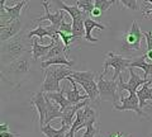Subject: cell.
<instances>
[{
    "instance_id": "obj_1",
    "label": "cell",
    "mask_w": 152,
    "mask_h": 137,
    "mask_svg": "<svg viewBox=\"0 0 152 137\" xmlns=\"http://www.w3.org/2000/svg\"><path fill=\"white\" fill-rule=\"evenodd\" d=\"M28 34H24L23 32L18 33L15 37L1 43V60L4 64H10L14 60L19 59L20 56L27 53L29 51L28 45Z\"/></svg>"
},
{
    "instance_id": "obj_2",
    "label": "cell",
    "mask_w": 152,
    "mask_h": 137,
    "mask_svg": "<svg viewBox=\"0 0 152 137\" xmlns=\"http://www.w3.org/2000/svg\"><path fill=\"white\" fill-rule=\"evenodd\" d=\"M31 52L32 51H28L27 53H24L19 59L14 60L13 62L9 64L8 73H9V80H10L12 83L19 85L22 83V80L29 74L31 61L33 60V59H31Z\"/></svg>"
},
{
    "instance_id": "obj_3",
    "label": "cell",
    "mask_w": 152,
    "mask_h": 137,
    "mask_svg": "<svg viewBox=\"0 0 152 137\" xmlns=\"http://www.w3.org/2000/svg\"><path fill=\"white\" fill-rule=\"evenodd\" d=\"M142 36H143V32L141 31L138 23H137L136 21H133L129 32H127L126 34L123 36V40H122V52H128V51H132V50L141 51Z\"/></svg>"
},
{
    "instance_id": "obj_4",
    "label": "cell",
    "mask_w": 152,
    "mask_h": 137,
    "mask_svg": "<svg viewBox=\"0 0 152 137\" xmlns=\"http://www.w3.org/2000/svg\"><path fill=\"white\" fill-rule=\"evenodd\" d=\"M131 64H132L131 59H126L121 55H115L113 52H109V53H107V59H105V61H104V70H103L102 74L105 75L108 69L113 67L114 69V75H113L112 79L115 80L117 78L121 76V74L123 71H126L127 67H129Z\"/></svg>"
},
{
    "instance_id": "obj_5",
    "label": "cell",
    "mask_w": 152,
    "mask_h": 137,
    "mask_svg": "<svg viewBox=\"0 0 152 137\" xmlns=\"http://www.w3.org/2000/svg\"><path fill=\"white\" fill-rule=\"evenodd\" d=\"M98 89H99V95L100 99H109L113 102V105L117 104L118 102V81L115 80H105L104 74L99 76L98 80Z\"/></svg>"
},
{
    "instance_id": "obj_6",
    "label": "cell",
    "mask_w": 152,
    "mask_h": 137,
    "mask_svg": "<svg viewBox=\"0 0 152 137\" xmlns=\"http://www.w3.org/2000/svg\"><path fill=\"white\" fill-rule=\"evenodd\" d=\"M147 81H148V80L138 76V75L129 67V80L124 81V80L122 79V76H119V80H118V92L121 94L124 90H127L128 93H137V90Z\"/></svg>"
},
{
    "instance_id": "obj_7",
    "label": "cell",
    "mask_w": 152,
    "mask_h": 137,
    "mask_svg": "<svg viewBox=\"0 0 152 137\" xmlns=\"http://www.w3.org/2000/svg\"><path fill=\"white\" fill-rule=\"evenodd\" d=\"M121 102H122L121 105L114 104V109H117V111H133L140 117L148 118V116L143 112V109H142L141 105H140V99L137 97V93H129V95L126 97V98L123 95H121Z\"/></svg>"
},
{
    "instance_id": "obj_8",
    "label": "cell",
    "mask_w": 152,
    "mask_h": 137,
    "mask_svg": "<svg viewBox=\"0 0 152 137\" xmlns=\"http://www.w3.org/2000/svg\"><path fill=\"white\" fill-rule=\"evenodd\" d=\"M42 5H43V8H45V15H42V17H39V18H36L34 22L41 23V22H43V21H48L52 26H55L57 29H60L61 24H62V23L65 22V21H64V19H65V10H62V9H61V10H57L55 14H51L48 3L43 1V3H42Z\"/></svg>"
},
{
    "instance_id": "obj_9",
    "label": "cell",
    "mask_w": 152,
    "mask_h": 137,
    "mask_svg": "<svg viewBox=\"0 0 152 137\" xmlns=\"http://www.w3.org/2000/svg\"><path fill=\"white\" fill-rule=\"evenodd\" d=\"M31 103L34 105L36 111L39 116V126H45L46 121V111H47V104H46V95L45 92H37L31 98Z\"/></svg>"
},
{
    "instance_id": "obj_10",
    "label": "cell",
    "mask_w": 152,
    "mask_h": 137,
    "mask_svg": "<svg viewBox=\"0 0 152 137\" xmlns=\"http://www.w3.org/2000/svg\"><path fill=\"white\" fill-rule=\"evenodd\" d=\"M20 29H22L20 19H14L12 23H9V24L0 27V41H1V43L13 38V37H15L18 33L22 32Z\"/></svg>"
},
{
    "instance_id": "obj_11",
    "label": "cell",
    "mask_w": 152,
    "mask_h": 137,
    "mask_svg": "<svg viewBox=\"0 0 152 137\" xmlns=\"http://www.w3.org/2000/svg\"><path fill=\"white\" fill-rule=\"evenodd\" d=\"M45 95H46V93H45ZM46 104H47V111H46L45 125L51 123V122L53 119H56V118H61V116H62V109H61V107L57 104L55 100L50 99L47 95H46Z\"/></svg>"
},
{
    "instance_id": "obj_12",
    "label": "cell",
    "mask_w": 152,
    "mask_h": 137,
    "mask_svg": "<svg viewBox=\"0 0 152 137\" xmlns=\"http://www.w3.org/2000/svg\"><path fill=\"white\" fill-rule=\"evenodd\" d=\"M43 71H45V80H43V84H42V92L52 93V92H61L62 90L60 86L58 80H57L48 70H43Z\"/></svg>"
},
{
    "instance_id": "obj_13",
    "label": "cell",
    "mask_w": 152,
    "mask_h": 137,
    "mask_svg": "<svg viewBox=\"0 0 152 137\" xmlns=\"http://www.w3.org/2000/svg\"><path fill=\"white\" fill-rule=\"evenodd\" d=\"M66 80H67V81H70L71 86H72V89H70V90L66 92V97H67V99L70 100L71 104H77V103H80V102L89 99V95H88V94H86V95H81V94H80L77 86H76V81H75L72 78L69 76Z\"/></svg>"
},
{
    "instance_id": "obj_14",
    "label": "cell",
    "mask_w": 152,
    "mask_h": 137,
    "mask_svg": "<svg viewBox=\"0 0 152 137\" xmlns=\"http://www.w3.org/2000/svg\"><path fill=\"white\" fill-rule=\"evenodd\" d=\"M152 80H148L146 84H143L142 86L137 90V97L140 99V105L143 109V107L148 105L147 100H152V85H151Z\"/></svg>"
},
{
    "instance_id": "obj_15",
    "label": "cell",
    "mask_w": 152,
    "mask_h": 137,
    "mask_svg": "<svg viewBox=\"0 0 152 137\" xmlns=\"http://www.w3.org/2000/svg\"><path fill=\"white\" fill-rule=\"evenodd\" d=\"M52 46H53V41L51 42V45L43 46V45L38 43V40H33L32 41V59H33V61L43 59L45 56L50 52V50L52 48Z\"/></svg>"
},
{
    "instance_id": "obj_16",
    "label": "cell",
    "mask_w": 152,
    "mask_h": 137,
    "mask_svg": "<svg viewBox=\"0 0 152 137\" xmlns=\"http://www.w3.org/2000/svg\"><path fill=\"white\" fill-rule=\"evenodd\" d=\"M95 28H98V29H105V26L100 24V23H96L93 18L88 17L86 19H85V40L89 41V42H99L98 38H94V37H91V32L95 29Z\"/></svg>"
},
{
    "instance_id": "obj_17",
    "label": "cell",
    "mask_w": 152,
    "mask_h": 137,
    "mask_svg": "<svg viewBox=\"0 0 152 137\" xmlns=\"http://www.w3.org/2000/svg\"><path fill=\"white\" fill-rule=\"evenodd\" d=\"M64 66L65 65H51L45 70H48V71L53 75L58 81H61V80H66L71 74L74 73L71 69H66V67H64Z\"/></svg>"
},
{
    "instance_id": "obj_18",
    "label": "cell",
    "mask_w": 152,
    "mask_h": 137,
    "mask_svg": "<svg viewBox=\"0 0 152 137\" xmlns=\"http://www.w3.org/2000/svg\"><path fill=\"white\" fill-rule=\"evenodd\" d=\"M70 131V127L66 126H61L60 130H56L51 126V123L45 125L41 127V132L43 133L46 137H66L67 132Z\"/></svg>"
},
{
    "instance_id": "obj_19",
    "label": "cell",
    "mask_w": 152,
    "mask_h": 137,
    "mask_svg": "<svg viewBox=\"0 0 152 137\" xmlns=\"http://www.w3.org/2000/svg\"><path fill=\"white\" fill-rule=\"evenodd\" d=\"M89 15L86 13L80 15L77 18L72 19V34L79 37V38H83L85 37V19H86Z\"/></svg>"
},
{
    "instance_id": "obj_20",
    "label": "cell",
    "mask_w": 152,
    "mask_h": 137,
    "mask_svg": "<svg viewBox=\"0 0 152 137\" xmlns=\"http://www.w3.org/2000/svg\"><path fill=\"white\" fill-rule=\"evenodd\" d=\"M51 65H65V66H72V65H75V61L67 59V56H66V55H62V56H56V57H52V59L47 60V61H42L41 67H42V70H45V69H47V67H48V66H51Z\"/></svg>"
},
{
    "instance_id": "obj_21",
    "label": "cell",
    "mask_w": 152,
    "mask_h": 137,
    "mask_svg": "<svg viewBox=\"0 0 152 137\" xmlns=\"http://www.w3.org/2000/svg\"><path fill=\"white\" fill-rule=\"evenodd\" d=\"M46 95L50 99L52 100H55L57 104L61 107V109H65V108H67L69 105H71L70 100L67 99V97L65 95V88H62V90L61 92H52V93H46Z\"/></svg>"
},
{
    "instance_id": "obj_22",
    "label": "cell",
    "mask_w": 152,
    "mask_h": 137,
    "mask_svg": "<svg viewBox=\"0 0 152 137\" xmlns=\"http://www.w3.org/2000/svg\"><path fill=\"white\" fill-rule=\"evenodd\" d=\"M146 55H142V57L136 59L134 61H132V64L129 67H140L145 71V79L148 76H152V62H147L146 61Z\"/></svg>"
},
{
    "instance_id": "obj_23",
    "label": "cell",
    "mask_w": 152,
    "mask_h": 137,
    "mask_svg": "<svg viewBox=\"0 0 152 137\" xmlns=\"http://www.w3.org/2000/svg\"><path fill=\"white\" fill-rule=\"evenodd\" d=\"M53 3H56L57 5H58L60 9H62V10L65 12H67L70 14V17H71V19H75V18H77L80 15H83V14H85L81 9H80L77 5H75L74 7H70V5H66V4L62 1V0H53Z\"/></svg>"
},
{
    "instance_id": "obj_24",
    "label": "cell",
    "mask_w": 152,
    "mask_h": 137,
    "mask_svg": "<svg viewBox=\"0 0 152 137\" xmlns=\"http://www.w3.org/2000/svg\"><path fill=\"white\" fill-rule=\"evenodd\" d=\"M27 5L28 8V4L24 1V0H22L19 4H17L15 7H0V12H5L7 14L13 19H19V15H20V12L23 7Z\"/></svg>"
},
{
    "instance_id": "obj_25",
    "label": "cell",
    "mask_w": 152,
    "mask_h": 137,
    "mask_svg": "<svg viewBox=\"0 0 152 137\" xmlns=\"http://www.w3.org/2000/svg\"><path fill=\"white\" fill-rule=\"evenodd\" d=\"M95 74L94 71H74L70 75L71 78L77 84H81L83 81H88V80H94L95 79Z\"/></svg>"
},
{
    "instance_id": "obj_26",
    "label": "cell",
    "mask_w": 152,
    "mask_h": 137,
    "mask_svg": "<svg viewBox=\"0 0 152 137\" xmlns=\"http://www.w3.org/2000/svg\"><path fill=\"white\" fill-rule=\"evenodd\" d=\"M76 5H77L84 13H86L88 15H90L91 14V12L94 10V3L93 0H76Z\"/></svg>"
},
{
    "instance_id": "obj_27",
    "label": "cell",
    "mask_w": 152,
    "mask_h": 137,
    "mask_svg": "<svg viewBox=\"0 0 152 137\" xmlns=\"http://www.w3.org/2000/svg\"><path fill=\"white\" fill-rule=\"evenodd\" d=\"M113 4H115V0H94V5L95 8L100 9L102 13L104 14Z\"/></svg>"
},
{
    "instance_id": "obj_28",
    "label": "cell",
    "mask_w": 152,
    "mask_h": 137,
    "mask_svg": "<svg viewBox=\"0 0 152 137\" xmlns=\"http://www.w3.org/2000/svg\"><path fill=\"white\" fill-rule=\"evenodd\" d=\"M60 34V37L62 38V41H64V43H65V46H66V48L69 50V47L74 43L75 41H80L81 38H79V37H76V36H74V34H69V33H64V32H61V31H58L57 32Z\"/></svg>"
},
{
    "instance_id": "obj_29",
    "label": "cell",
    "mask_w": 152,
    "mask_h": 137,
    "mask_svg": "<svg viewBox=\"0 0 152 137\" xmlns=\"http://www.w3.org/2000/svg\"><path fill=\"white\" fill-rule=\"evenodd\" d=\"M95 122H96V119H91V121L88 122L86 127H85L86 130H85L83 137H95V135L99 132V128H95V127H94Z\"/></svg>"
},
{
    "instance_id": "obj_30",
    "label": "cell",
    "mask_w": 152,
    "mask_h": 137,
    "mask_svg": "<svg viewBox=\"0 0 152 137\" xmlns=\"http://www.w3.org/2000/svg\"><path fill=\"white\" fill-rule=\"evenodd\" d=\"M119 1L124 5L126 8L131 9V10H140V7H138V3H137V0H119Z\"/></svg>"
},
{
    "instance_id": "obj_31",
    "label": "cell",
    "mask_w": 152,
    "mask_h": 137,
    "mask_svg": "<svg viewBox=\"0 0 152 137\" xmlns=\"http://www.w3.org/2000/svg\"><path fill=\"white\" fill-rule=\"evenodd\" d=\"M58 31L64 32V33H69V34H72V23H66V22H64L62 24H61Z\"/></svg>"
},
{
    "instance_id": "obj_32",
    "label": "cell",
    "mask_w": 152,
    "mask_h": 137,
    "mask_svg": "<svg viewBox=\"0 0 152 137\" xmlns=\"http://www.w3.org/2000/svg\"><path fill=\"white\" fill-rule=\"evenodd\" d=\"M143 36L146 37L147 51H152V32H143Z\"/></svg>"
},
{
    "instance_id": "obj_33",
    "label": "cell",
    "mask_w": 152,
    "mask_h": 137,
    "mask_svg": "<svg viewBox=\"0 0 152 137\" xmlns=\"http://www.w3.org/2000/svg\"><path fill=\"white\" fill-rule=\"evenodd\" d=\"M91 17H95V18H98V17H100V15H103V13H102V10L100 9H98V8H94V10L91 12V14H90Z\"/></svg>"
},
{
    "instance_id": "obj_34",
    "label": "cell",
    "mask_w": 152,
    "mask_h": 137,
    "mask_svg": "<svg viewBox=\"0 0 152 137\" xmlns=\"http://www.w3.org/2000/svg\"><path fill=\"white\" fill-rule=\"evenodd\" d=\"M0 137H19V136L18 135H13L9 131H5V132H0Z\"/></svg>"
},
{
    "instance_id": "obj_35",
    "label": "cell",
    "mask_w": 152,
    "mask_h": 137,
    "mask_svg": "<svg viewBox=\"0 0 152 137\" xmlns=\"http://www.w3.org/2000/svg\"><path fill=\"white\" fill-rule=\"evenodd\" d=\"M5 131H9V126L7 123H3L0 126V132H5Z\"/></svg>"
},
{
    "instance_id": "obj_36",
    "label": "cell",
    "mask_w": 152,
    "mask_h": 137,
    "mask_svg": "<svg viewBox=\"0 0 152 137\" xmlns=\"http://www.w3.org/2000/svg\"><path fill=\"white\" fill-rule=\"evenodd\" d=\"M146 59H148L150 61H152V51H146Z\"/></svg>"
},
{
    "instance_id": "obj_37",
    "label": "cell",
    "mask_w": 152,
    "mask_h": 137,
    "mask_svg": "<svg viewBox=\"0 0 152 137\" xmlns=\"http://www.w3.org/2000/svg\"><path fill=\"white\" fill-rule=\"evenodd\" d=\"M150 14H152V8L148 9V10H146L145 14H143V17H147V15H150Z\"/></svg>"
},
{
    "instance_id": "obj_38",
    "label": "cell",
    "mask_w": 152,
    "mask_h": 137,
    "mask_svg": "<svg viewBox=\"0 0 152 137\" xmlns=\"http://www.w3.org/2000/svg\"><path fill=\"white\" fill-rule=\"evenodd\" d=\"M108 137H124V135H123V133H115V135H110Z\"/></svg>"
},
{
    "instance_id": "obj_39",
    "label": "cell",
    "mask_w": 152,
    "mask_h": 137,
    "mask_svg": "<svg viewBox=\"0 0 152 137\" xmlns=\"http://www.w3.org/2000/svg\"><path fill=\"white\" fill-rule=\"evenodd\" d=\"M5 1L7 0H0V7H5Z\"/></svg>"
},
{
    "instance_id": "obj_40",
    "label": "cell",
    "mask_w": 152,
    "mask_h": 137,
    "mask_svg": "<svg viewBox=\"0 0 152 137\" xmlns=\"http://www.w3.org/2000/svg\"><path fill=\"white\" fill-rule=\"evenodd\" d=\"M146 3H150V4H152V0H146Z\"/></svg>"
},
{
    "instance_id": "obj_41",
    "label": "cell",
    "mask_w": 152,
    "mask_h": 137,
    "mask_svg": "<svg viewBox=\"0 0 152 137\" xmlns=\"http://www.w3.org/2000/svg\"><path fill=\"white\" fill-rule=\"evenodd\" d=\"M24 1H26V3H27V4H28V3H29V0H24Z\"/></svg>"
},
{
    "instance_id": "obj_42",
    "label": "cell",
    "mask_w": 152,
    "mask_h": 137,
    "mask_svg": "<svg viewBox=\"0 0 152 137\" xmlns=\"http://www.w3.org/2000/svg\"><path fill=\"white\" fill-rule=\"evenodd\" d=\"M151 85H152V81H151Z\"/></svg>"
},
{
    "instance_id": "obj_43",
    "label": "cell",
    "mask_w": 152,
    "mask_h": 137,
    "mask_svg": "<svg viewBox=\"0 0 152 137\" xmlns=\"http://www.w3.org/2000/svg\"><path fill=\"white\" fill-rule=\"evenodd\" d=\"M151 32H152V31H151Z\"/></svg>"
}]
</instances>
